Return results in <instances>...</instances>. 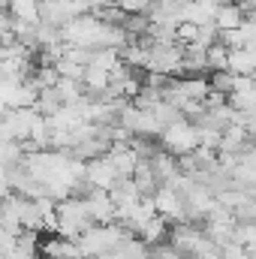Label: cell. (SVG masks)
Wrapping results in <instances>:
<instances>
[{"label":"cell","instance_id":"ba28073f","mask_svg":"<svg viewBox=\"0 0 256 259\" xmlns=\"http://www.w3.org/2000/svg\"><path fill=\"white\" fill-rule=\"evenodd\" d=\"M84 202H88V211H91V217H94L97 226L118 223V205L112 202V193H106V190H91V193L84 196Z\"/></svg>","mask_w":256,"mask_h":259},{"label":"cell","instance_id":"5bb4252c","mask_svg":"<svg viewBox=\"0 0 256 259\" xmlns=\"http://www.w3.org/2000/svg\"><path fill=\"white\" fill-rule=\"evenodd\" d=\"M9 15L15 21L36 24L39 21V0H9Z\"/></svg>","mask_w":256,"mask_h":259},{"label":"cell","instance_id":"30bf717a","mask_svg":"<svg viewBox=\"0 0 256 259\" xmlns=\"http://www.w3.org/2000/svg\"><path fill=\"white\" fill-rule=\"evenodd\" d=\"M39 253H42L46 259H72V256H81L78 244H75V241H66V238H61V235L46 238V241L39 244Z\"/></svg>","mask_w":256,"mask_h":259},{"label":"cell","instance_id":"9a60e30c","mask_svg":"<svg viewBox=\"0 0 256 259\" xmlns=\"http://www.w3.org/2000/svg\"><path fill=\"white\" fill-rule=\"evenodd\" d=\"M208 69H211V72H223V69H229V49H223L220 42L211 46V49H208Z\"/></svg>","mask_w":256,"mask_h":259},{"label":"cell","instance_id":"ac0fdd59","mask_svg":"<svg viewBox=\"0 0 256 259\" xmlns=\"http://www.w3.org/2000/svg\"><path fill=\"white\" fill-rule=\"evenodd\" d=\"M12 181H9V175H6V169H0V199H6V196H12Z\"/></svg>","mask_w":256,"mask_h":259},{"label":"cell","instance_id":"8992f818","mask_svg":"<svg viewBox=\"0 0 256 259\" xmlns=\"http://www.w3.org/2000/svg\"><path fill=\"white\" fill-rule=\"evenodd\" d=\"M151 199H154V208L160 217H166L169 223H184V196L175 187H160Z\"/></svg>","mask_w":256,"mask_h":259},{"label":"cell","instance_id":"d6986e66","mask_svg":"<svg viewBox=\"0 0 256 259\" xmlns=\"http://www.w3.org/2000/svg\"><path fill=\"white\" fill-rule=\"evenodd\" d=\"M0 121H3V115H0Z\"/></svg>","mask_w":256,"mask_h":259},{"label":"cell","instance_id":"7a4b0ae2","mask_svg":"<svg viewBox=\"0 0 256 259\" xmlns=\"http://www.w3.org/2000/svg\"><path fill=\"white\" fill-rule=\"evenodd\" d=\"M130 235L127 229L121 226V223H109V226H91L75 244H78V250H81V256L84 259H100V256H109L118 244H121V238Z\"/></svg>","mask_w":256,"mask_h":259},{"label":"cell","instance_id":"4fadbf2b","mask_svg":"<svg viewBox=\"0 0 256 259\" xmlns=\"http://www.w3.org/2000/svg\"><path fill=\"white\" fill-rule=\"evenodd\" d=\"M64 106H66V103L61 100L58 88H49V91H39V97H36V106H33V109H36L42 118H55Z\"/></svg>","mask_w":256,"mask_h":259},{"label":"cell","instance_id":"52a82bcc","mask_svg":"<svg viewBox=\"0 0 256 259\" xmlns=\"http://www.w3.org/2000/svg\"><path fill=\"white\" fill-rule=\"evenodd\" d=\"M229 106L244 118L256 115V81L250 75H235V91L229 94Z\"/></svg>","mask_w":256,"mask_h":259},{"label":"cell","instance_id":"ffe728a7","mask_svg":"<svg viewBox=\"0 0 256 259\" xmlns=\"http://www.w3.org/2000/svg\"><path fill=\"white\" fill-rule=\"evenodd\" d=\"M253 81H256V75H253Z\"/></svg>","mask_w":256,"mask_h":259},{"label":"cell","instance_id":"8fae6325","mask_svg":"<svg viewBox=\"0 0 256 259\" xmlns=\"http://www.w3.org/2000/svg\"><path fill=\"white\" fill-rule=\"evenodd\" d=\"M244 24V12H241V6L232 0H226V3H220V9H217V18H214V27L217 30H238Z\"/></svg>","mask_w":256,"mask_h":259},{"label":"cell","instance_id":"9c48e42d","mask_svg":"<svg viewBox=\"0 0 256 259\" xmlns=\"http://www.w3.org/2000/svg\"><path fill=\"white\" fill-rule=\"evenodd\" d=\"M69 21H72L69 3H55V0L39 3V24H46V27H52V30H64Z\"/></svg>","mask_w":256,"mask_h":259},{"label":"cell","instance_id":"3957f363","mask_svg":"<svg viewBox=\"0 0 256 259\" xmlns=\"http://www.w3.org/2000/svg\"><path fill=\"white\" fill-rule=\"evenodd\" d=\"M160 148L166 151V154H172V157H190L193 151L199 148V127L190 124L187 118L184 121H178V124H172V127L163 130V136H160Z\"/></svg>","mask_w":256,"mask_h":259},{"label":"cell","instance_id":"44dd1931","mask_svg":"<svg viewBox=\"0 0 256 259\" xmlns=\"http://www.w3.org/2000/svg\"><path fill=\"white\" fill-rule=\"evenodd\" d=\"M235 3H238V0H235Z\"/></svg>","mask_w":256,"mask_h":259},{"label":"cell","instance_id":"5b68a950","mask_svg":"<svg viewBox=\"0 0 256 259\" xmlns=\"http://www.w3.org/2000/svg\"><path fill=\"white\" fill-rule=\"evenodd\" d=\"M220 3L217 0H184L181 6V24H193V27H211L217 18Z\"/></svg>","mask_w":256,"mask_h":259},{"label":"cell","instance_id":"e0dca14e","mask_svg":"<svg viewBox=\"0 0 256 259\" xmlns=\"http://www.w3.org/2000/svg\"><path fill=\"white\" fill-rule=\"evenodd\" d=\"M151 259H181V253L169 241H163V244H154L151 247Z\"/></svg>","mask_w":256,"mask_h":259},{"label":"cell","instance_id":"2e32d148","mask_svg":"<svg viewBox=\"0 0 256 259\" xmlns=\"http://www.w3.org/2000/svg\"><path fill=\"white\" fill-rule=\"evenodd\" d=\"M211 91L229 97V94L235 91V75H232L229 69H223V72H211Z\"/></svg>","mask_w":256,"mask_h":259},{"label":"cell","instance_id":"7c38bea8","mask_svg":"<svg viewBox=\"0 0 256 259\" xmlns=\"http://www.w3.org/2000/svg\"><path fill=\"white\" fill-rule=\"evenodd\" d=\"M115 259H151V247L139 238V235H124L121 244L112 250Z\"/></svg>","mask_w":256,"mask_h":259},{"label":"cell","instance_id":"277c9868","mask_svg":"<svg viewBox=\"0 0 256 259\" xmlns=\"http://www.w3.org/2000/svg\"><path fill=\"white\" fill-rule=\"evenodd\" d=\"M84 181H88L94 190H106V193H112V187L121 181V175H118V169L112 166L109 157H97V160L84 163Z\"/></svg>","mask_w":256,"mask_h":259},{"label":"cell","instance_id":"6da1fadb","mask_svg":"<svg viewBox=\"0 0 256 259\" xmlns=\"http://www.w3.org/2000/svg\"><path fill=\"white\" fill-rule=\"evenodd\" d=\"M91 226H97V223H94V217H91L84 199L69 196V199H64V202H58V226H55V232H58L61 238H66V241H78Z\"/></svg>","mask_w":256,"mask_h":259}]
</instances>
